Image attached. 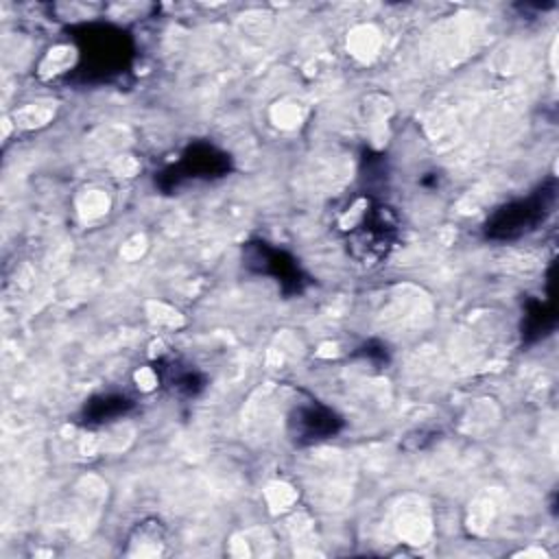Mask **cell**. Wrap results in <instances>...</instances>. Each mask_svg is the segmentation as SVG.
<instances>
[{
    "mask_svg": "<svg viewBox=\"0 0 559 559\" xmlns=\"http://www.w3.org/2000/svg\"><path fill=\"white\" fill-rule=\"evenodd\" d=\"M231 173V157L210 142H192L179 159L155 175L162 192H175L188 181H212Z\"/></svg>",
    "mask_w": 559,
    "mask_h": 559,
    "instance_id": "277c9868",
    "label": "cell"
},
{
    "mask_svg": "<svg viewBox=\"0 0 559 559\" xmlns=\"http://www.w3.org/2000/svg\"><path fill=\"white\" fill-rule=\"evenodd\" d=\"M343 417L314 397L293 404L286 417V432L295 445H312L336 437L343 430Z\"/></svg>",
    "mask_w": 559,
    "mask_h": 559,
    "instance_id": "8992f818",
    "label": "cell"
},
{
    "mask_svg": "<svg viewBox=\"0 0 559 559\" xmlns=\"http://www.w3.org/2000/svg\"><path fill=\"white\" fill-rule=\"evenodd\" d=\"M153 369H155L162 386L181 400H192V397L201 395L207 384L205 376L194 365H190L181 358L157 360Z\"/></svg>",
    "mask_w": 559,
    "mask_h": 559,
    "instance_id": "52a82bcc",
    "label": "cell"
},
{
    "mask_svg": "<svg viewBox=\"0 0 559 559\" xmlns=\"http://www.w3.org/2000/svg\"><path fill=\"white\" fill-rule=\"evenodd\" d=\"M358 356H365V358H369L371 362H378V365H386V360H389V352H386V347L384 345H380V343H373V341H369V343H365L358 352H356Z\"/></svg>",
    "mask_w": 559,
    "mask_h": 559,
    "instance_id": "30bf717a",
    "label": "cell"
},
{
    "mask_svg": "<svg viewBox=\"0 0 559 559\" xmlns=\"http://www.w3.org/2000/svg\"><path fill=\"white\" fill-rule=\"evenodd\" d=\"M242 264L255 275L273 277L288 297L301 295L310 284L306 271L286 249L273 247L264 240H249L242 245Z\"/></svg>",
    "mask_w": 559,
    "mask_h": 559,
    "instance_id": "5b68a950",
    "label": "cell"
},
{
    "mask_svg": "<svg viewBox=\"0 0 559 559\" xmlns=\"http://www.w3.org/2000/svg\"><path fill=\"white\" fill-rule=\"evenodd\" d=\"M559 186L557 179H546L531 194L513 199L496 207L483 225V234L493 242H511L544 225L557 207Z\"/></svg>",
    "mask_w": 559,
    "mask_h": 559,
    "instance_id": "7a4b0ae2",
    "label": "cell"
},
{
    "mask_svg": "<svg viewBox=\"0 0 559 559\" xmlns=\"http://www.w3.org/2000/svg\"><path fill=\"white\" fill-rule=\"evenodd\" d=\"M557 325V308L552 297V282H548V299H526L524 317H522V341L533 345L548 336Z\"/></svg>",
    "mask_w": 559,
    "mask_h": 559,
    "instance_id": "9c48e42d",
    "label": "cell"
},
{
    "mask_svg": "<svg viewBox=\"0 0 559 559\" xmlns=\"http://www.w3.org/2000/svg\"><path fill=\"white\" fill-rule=\"evenodd\" d=\"M133 406L135 402L124 393H100L83 404L79 413V424L85 428H98L116 419H122L133 411Z\"/></svg>",
    "mask_w": 559,
    "mask_h": 559,
    "instance_id": "ba28073f",
    "label": "cell"
},
{
    "mask_svg": "<svg viewBox=\"0 0 559 559\" xmlns=\"http://www.w3.org/2000/svg\"><path fill=\"white\" fill-rule=\"evenodd\" d=\"M79 50L76 74L87 83H103L120 76L133 61L131 35L111 22H83L72 26Z\"/></svg>",
    "mask_w": 559,
    "mask_h": 559,
    "instance_id": "6da1fadb",
    "label": "cell"
},
{
    "mask_svg": "<svg viewBox=\"0 0 559 559\" xmlns=\"http://www.w3.org/2000/svg\"><path fill=\"white\" fill-rule=\"evenodd\" d=\"M358 210V216L343 227L345 245L356 262L373 266L382 262L395 247L400 223L393 207L371 197L362 199Z\"/></svg>",
    "mask_w": 559,
    "mask_h": 559,
    "instance_id": "3957f363",
    "label": "cell"
}]
</instances>
